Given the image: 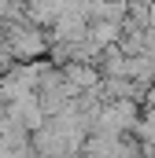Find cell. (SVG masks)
<instances>
[{
  "instance_id": "obj_1",
  "label": "cell",
  "mask_w": 155,
  "mask_h": 158,
  "mask_svg": "<svg viewBox=\"0 0 155 158\" xmlns=\"http://www.w3.org/2000/svg\"><path fill=\"white\" fill-rule=\"evenodd\" d=\"M4 48L11 63H41L48 55V33L30 26L26 19H15V22H4Z\"/></svg>"
},
{
  "instance_id": "obj_2",
  "label": "cell",
  "mask_w": 155,
  "mask_h": 158,
  "mask_svg": "<svg viewBox=\"0 0 155 158\" xmlns=\"http://www.w3.org/2000/svg\"><path fill=\"white\" fill-rule=\"evenodd\" d=\"M7 118L15 121L19 129H26L30 136L37 132L41 125H44V110H41V103H37V96H22V99H15V103H7Z\"/></svg>"
},
{
  "instance_id": "obj_3",
  "label": "cell",
  "mask_w": 155,
  "mask_h": 158,
  "mask_svg": "<svg viewBox=\"0 0 155 158\" xmlns=\"http://www.w3.org/2000/svg\"><path fill=\"white\" fill-rule=\"evenodd\" d=\"M122 40V22H89V44L92 48H115Z\"/></svg>"
},
{
  "instance_id": "obj_4",
  "label": "cell",
  "mask_w": 155,
  "mask_h": 158,
  "mask_svg": "<svg viewBox=\"0 0 155 158\" xmlns=\"http://www.w3.org/2000/svg\"><path fill=\"white\" fill-rule=\"evenodd\" d=\"M140 110H144V114H152V110H155V85L144 92V103H140Z\"/></svg>"
}]
</instances>
